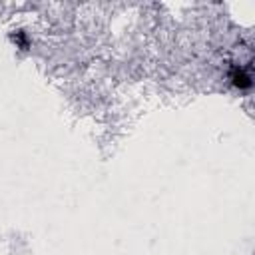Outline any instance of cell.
<instances>
[{
    "label": "cell",
    "mask_w": 255,
    "mask_h": 255,
    "mask_svg": "<svg viewBox=\"0 0 255 255\" xmlns=\"http://www.w3.org/2000/svg\"><path fill=\"white\" fill-rule=\"evenodd\" d=\"M231 82H233V86L235 88H239V90H249L251 88V76L241 68V66H233L231 68Z\"/></svg>",
    "instance_id": "cell-1"
},
{
    "label": "cell",
    "mask_w": 255,
    "mask_h": 255,
    "mask_svg": "<svg viewBox=\"0 0 255 255\" xmlns=\"http://www.w3.org/2000/svg\"><path fill=\"white\" fill-rule=\"evenodd\" d=\"M12 38H14V42H16L22 50H26V48H28V38H26V34H24V32H16Z\"/></svg>",
    "instance_id": "cell-2"
}]
</instances>
